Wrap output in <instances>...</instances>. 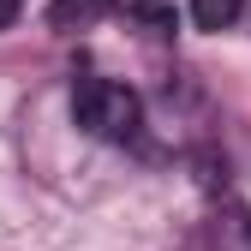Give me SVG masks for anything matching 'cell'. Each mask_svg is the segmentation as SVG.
<instances>
[{
    "label": "cell",
    "mask_w": 251,
    "mask_h": 251,
    "mask_svg": "<svg viewBox=\"0 0 251 251\" xmlns=\"http://www.w3.org/2000/svg\"><path fill=\"white\" fill-rule=\"evenodd\" d=\"M72 120L84 126L90 138H102V144H132L138 126H144V108H138V96H132L126 84L84 72V78L72 84Z\"/></svg>",
    "instance_id": "1"
},
{
    "label": "cell",
    "mask_w": 251,
    "mask_h": 251,
    "mask_svg": "<svg viewBox=\"0 0 251 251\" xmlns=\"http://www.w3.org/2000/svg\"><path fill=\"white\" fill-rule=\"evenodd\" d=\"M120 0H48V30L72 36V30H90L102 12H114Z\"/></svg>",
    "instance_id": "2"
},
{
    "label": "cell",
    "mask_w": 251,
    "mask_h": 251,
    "mask_svg": "<svg viewBox=\"0 0 251 251\" xmlns=\"http://www.w3.org/2000/svg\"><path fill=\"white\" fill-rule=\"evenodd\" d=\"M209 239H215V251H251V215L245 209L215 215V222H209Z\"/></svg>",
    "instance_id": "3"
},
{
    "label": "cell",
    "mask_w": 251,
    "mask_h": 251,
    "mask_svg": "<svg viewBox=\"0 0 251 251\" xmlns=\"http://www.w3.org/2000/svg\"><path fill=\"white\" fill-rule=\"evenodd\" d=\"M245 12V0H192V24L198 30H227Z\"/></svg>",
    "instance_id": "4"
},
{
    "label": "cell",
    "mask_w": 251,
    "mask_h": 251,
    "mask_svg": "<svg viewBox=\"0 0 251 251\" xmlns=\"http://www.w3.org/2000/svg\"><path fill=\"white\" fill-rule=\"evenodd\" d=\"M126 12H132L138 24H155V30H174V12H168V6H150V0H144V6H126Z\"/></svg>",
    "instance_id": "5"
},
{
    "label": "cell",
    "mask_w": 251,
    "mask_h": 251,
    "mask_svg": "<svg viewBox=\"0 0 251 251\" xmlns=\"http://www.w3.org/2000/svg\"><path fill=\"white\" fill-rule=\"evenodd\" d=\"M18 6H24V0H0V30H6V24L18 18Z\"/></svg>",
    "instance_id": "6"
}]
</instances>
